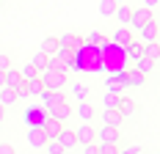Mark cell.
I'll list each match as a JSON object with an SVG mask.
<instances>
[{
  "mask_svg": "<svg viewBox=\"0 0 160 154\" xmlns=\"http://www.w3.org/2000/svg\"><path fill=\"white\" fill-rule=\"evenodd\" d=\"M36 77L44 83V88H50V91H64V85L69 83V72L66 69H50V66L39 69Z\"/></svg>",
  "mask_w": 160,
  "mask_h": 154,
  "instance_id": "cell-1",
  "label": "cell"
},
{
  "mask_svg": "<svg viewBox=\"0 0 160 154\" xmlns=\"http://www.w3.org/2000/svg\"><path fill=\"white\" fill-rule=\"evenodd\" d=\"M149 19H158V14H155V11H152V8H146V6H138V8H130V22H127V28L130 31H141V28H144L146 22H149Z\"/></svg>",
  "mask_w": 160,
  "mask_h": 154,
  "instance_id": "cell-2",
  "label": "cell"
},
{
  "mask_svg": "<svg viewBox=\"0 0 160 154\" xmlns=\"http://www.w3.org/2000/svg\"><path fill=\"white\" fill-rule=\"evenodd\" d=\"M47 118V108L44 105H31V108L25 110V124L28 127H42Z\"/></svg>",
  "mask_w": 160,
  "mask_h": 154,
  "instance_id": "cell-3",
  "label": "cell"
},
{
  "mask_svg": "<svg viewBox=\"0 0 160 154\" xmlns=\"http://www.w3.org/2000/svg\"><path fill=\"white\" fill-rule=\"evenodd\" d=\"M75 138H78V146H86V143H97V129L91 127V121H83L75 129Z\"/></svg>",
  "mask_w": 160,
  "mask_h": 154,
  "instance_id": "cell-4",
  "label": "cell"
},
{
  "mask_svg": "<svg viewBox=\"0 0 160 154\" xmlns=\"http://www.w3.org/2000/svg\"><path fill=\"white\" fill-rule=\"evenodd\" d=\"M44 143H47L44 129H42V127H31V129H28V146H31L33 152H42V149H44Z\"/></svg>",
  "mask_w": 160,
  "mask_h": 154,
  "instance_id": "cell-5",
  "label": "cell"
},
{
  "mask_svg": "<svg viewBox=\"0 0 160 154\" xmlns=\"http://www.w3.org/2000/svg\"><path fill=\"white\" fill-rule=\"evenodd\" d=\"M55 138H58V143L64 146V152H75V146H78V138H75V129H66V127H61V132H58Z\"/></svg>",
  "mask_w": 160,
  "mask_h": 154,
  "instance_id": "cell-6",
  "label": "cell"
},
{
  "mask_svg": "<svg viewBox=\"0 0 160 154\" xmlns=\"http://www.w3.org/2000/svg\"><path fill=\"white\" fill-rule=\"evenodd\" d=\"M119 138H122L119 127H108V124H102V129H97V140H105V143H119Z\"/></svg>",
  "mask_w": 160,
  "mask_h": 154,
  "instance_id": "cell-7",
  "label": "cell"
},
{
  "mask_svg": "<svg viewBox=\"0 0 160 154\" xmlns=\"http://www.w3.org/2000/svg\"><path fill=\"white\" fill-rule=\"evenodd\" d=\"M47 116L58 118V121H66L72 116V108H69V102H58V105H50L47 108Z\"/></svg>",
  "mask_w": 160,
  "mask_h": 154,
  "instance_id": "cell-8",
  "label": "cell"
},
{
  "mask_svg": "<svg viewBox=\"0 0 160 154\" xmlns=\"http://www.w3.org/2000/svg\"><path fill=\"white\" fill-rule=\"evenodd\" d=\"M111 41H116V44H119V47H127L130 41H132V31H130L127 25H119V28L113 31Z\"/></svg>",
  "mask_w": 160,
  "mask_h": 154,
  "instance_id": "cell-9",
  "label": "cell"
},
{
  "mask_svg": "<svg viewBox=\"0 0 160 154\" xmlns=\"http://www.w3.org/2000/svg\"><path fill=\"white\" fill-rule=\"evenodd\" d=\"M17 102H19V99H17V91H14V88H11V85H0V105L8 110V108H14Z\"/></svg>",
  "mask_w": 160,
  "mask_h": 154,
  "instance_id": "cell-10",
  "label": "cell"
},
{
  "mask_svg": "<svg viewBox=\"0 0 160 154\" xmlns=\"http://www.w3.org/2000/svg\"><path fill=\"white\" fill-rule=\"evenodd\" d=\"M116 110L122 113V118H130V116H135V113H138V105H135L132 99H127V96H119V105H116Z\"/></svg>",
  "mask_w": 160,
  "mask_h": 154,
  "instance_id": "cell-11",
  "label": "cell"
},
{
  "mask_svg": "<svg viewBox=\"0 0 160 154\" xmlns=\"http://www.w3.org/2000/svg\"><path fill=\"white\" fill-rule=\"evenodd\" d=\"M61 127H64V121H58V118H52V116H47V118H44V124H42V129H44L47 140L55 138V135L61 132Z\"/></svg>",
  "mask_w": 160,
  "mask_h": 154,
  "instance_id": "cell-12",
  "label": "cell"
},
{
  "mask_svg": "<svg viewBox=\"0 0 160 154\" xmlns=\"http://www.w3.org/2000/svg\"><path fill=\"white\" fill-rule=\"evenodd\" d=\"M122 121H124V118H122V113L116 108H105L102 110V124H108V127H122Z\"/></svg>",
  "mask_w": 160,
  "mask_h": 154,
  "instance_id": "cell-13",
  "label": "cell"
},
{
  "mask_svg": "<svg viewBox=\"0 0 160 154\" xmlns=\"http://www.w3.org/2000/svg\"><path fill=\"white\" fill-rule=\"evenodd\" d=\"M138 33H141V41H158V19H149Z\"/></svg>",
  "mask_w": 160,
  "mask_h": 154,
  "instance_id": "cell-14",
  "label": "cell"
},
{
  "mask_svg": "<svg viewBox=\"0 0 160 154\" xmlns=\"http://www.w3.org/2000/svg\"><path fill=\"white\" fill-rule=\"evenodd\" d=\"M19 83H22V75H19V69L8 66V69L3 72V85H11V88H17Z\"/></svg>",
  "mask_w": 160,
  "mask_h": 154,
  "instance_id": "cell-15",
  "label": "cell"
},
{
  "mask_svg": "<svg viewBox=\"0 0 160 154\" xmlns=\"http://www.w3.org/2000/svg\"><path fill=\"white\" fill-rule=\"evenodd\" d=\"M124 80H127V85H135V88L146 85V75H144V72H138V69H130V72H124Z\"/></svg>",
  "mask_w": 160,
  "mask_h": 154,
  "instance_id": "cell-16",
  "label": "cell"
},
{
  "mask_svg": "<svg viewBox=\"0 0 160 154\" xmlns=\"http://www.w3.org/2000/svg\"><path fill=\"white\" fill-rule=\"evenodd\" d=\"M124 88H130V85H127V80H124V72H119V77H111V80H108V91L122 94Z\"/></svg>",
  "mask_w": 160,
  "mask_h": 154,
  "instance_id": "cell-17",
  "label": "cell"
},
{
  "mask_svg": "<svg viewBox=\"0 0 160 154\" xmlns=\"http://www.w3.org/2000/svg\"><path fill=\"white\" fill-rule=\"evenodd\" d=\"M132 69H138V72L149 75V72L155 69V61H149V58H144V55H141V58H135V61H132Z\"/></svg>",
  "mask_w": 160,
  "mask_h": 154,
  "instance_id": "cell-18",
  "label": "cell"
},
{
  "mask_svg": "<svg viewBox=\"0 0 160 154\" xmlns=\"http://www.w3.org/2000/svg\"><path fill=\"white\" fill-rule=\"evenodd\" d=\"M42 154H66L64 146L58 143V138H50L47 143H44V149H42Z\"/></svg>",
  "mask_w": 160,
  "mask_h": 154,
  "instance_id": "cell-19",
  "label": "cell"
},
{
  "mask_svg": "<svg viewBox=\"0 0 160 154\" xmlns=\"http://www.w3.org/2000/svg\"><path fill=\"white\" fill-rule=\"evenodd\" d=\"M78 116H80V121H91V118H94V108L83 99V102L78 105Z\"/></svg>",
  "mask_w": 160,
  "mask_h": 154,
  "instance_id": "cell-20",
  "label": "cell"
},
{
  "mask_svg": "<svg viewBox=\"0 0 160 154\" xmlns=\"http://www.w3.org/2000/svg\"><path fill=\"white\" fill-rule=\"evenodd\" d=\"M25 88H28V96H39V94L44 91V83L36 77V80H25Z\"/></svg>",
  "mask_w": 160,
  "mask_h": 154,
  "instance_id": "cell-21",
  "label": "cell"
},
{
  "mask_svg": "<svg viewBox=\"0 0 160 154\" xmlns=\"http://www.w3.org/2000/svg\"><path fill=\"white\" fill-rule=\"evenodd\" d=\"M158 52H160L158 41H144V58H149V61L158 63Z\"/></svg>",
  "mask_w": 160,
  "mask_h": 154,
  "instance_id": "cell-22",
  "label": "cell"
},
{
  "mask_svg": "<svg viewBox=\"0 0 160 154\" xmlns=\"http://www.w3.org/2000/svg\"><path fill=\"white\" fill-rule=\"evenodd\" d=\"M113 17L119 19V25H127V22H130V8L124 6V3H119V6H116V11H113Z\"/></svg>",
  "mask_w": 160,
  "mask_h": 154,
  "instance_id": "cell-23",
  "label": "cell"
},
{
  "mask_svg": "<svg viewBox=\"0 0 160 154\" xmlns=\"http://www.w3.org/2000/svg\"><path fill=\"white\" fill-rule=\"evenodd\" d=\"M39 50H42L44 55H52V52L58 50V39H55V36H47V39L42 41V47H39Z\"/></svg>",
  "mask_w": 160,
  "mask_h": 154,
  "instance_id": "cell-24",
  "label": "cell"
},
{
  "mask_svg": "<svg viewBox=\"0 0 160 154\" xmlns=\"http://www.w3.org/2000/svg\"><path fill=\"white\" fill-rule=\"evenodd\" d=\"M72 96H75L78 102L88 99V85H86V83H75V85H72Z\"/></svg>",
  "mask_w": 160,
  "mask_h": 154,
  "instance_id": "cell-25",
  "label": "cell"
},
{
  "mask_svg": "<svg viewBox=\"0 0 160 154\" xmlns=\"http://www.w3.org/2000/svg\"><path fill=\"white\" fill-rule=\"evenodd\" d=\"M116 0H99V14L102 17H113V11H116Z\"/></svg>",
  "mask_w": 160,
  "mask_h": 154,
  "instance_id": "cell-26",
  "label": "cell"
},
{
  "mask_svg": "<svg viewBox=\"0 0 160 154\" xmlns=\"http://www.w3.org/2000/svg\"><path fill=\"white\" fill-rule=\"evenodd\" d=\"M97 152H99V154H119V143H105V140H97Z\"/></svg>",
  "mask_w": 160,
  "mask_h": 154,
  "instance_id": "cell-27",
  "label": "cell"
},
{
  "mask_svg": "<svg viewBox=\"0 0 160 154\" xmlns=\"http://www.w3.org/2000/svg\"><path fill=\"white\" fill-rule=\"evenodd\" d=\"M19 75H22V80H36V75H39V69H36V66H33V63L28 61L25 66H22V69H19Z\"/></svg>",
  "mask_w": 160,
  "mask_h": 154,
  "instance_id": "cell-28",
  "label": "cell"
},
{
  "mask_svg": "<svg viewBox=\"0 0 160 154\" xmlns=\"http://www.w3.org/2000/svg\"><path fill=\"white\" fill-rule=\"evenodd\" d=\"M47 61H50V55H44L42 50H39V52H36V55L31 58V63L36 66V69H44V66H47Z\"/></svg>",
  "mask_w": 160,
  "mask_h": 154,
  "instance_id": "cell-29",
  "label": "cell"
},
{
  "mask_svg": "<svg viewBox=\"0 0 160 154\" xmlns=\"http://www.w3.org/2000/svg\"><path fill=\"white\" fill-rule=\"evenodd\" d=\"M86 41H91V44H97V47H99V44H105V41H108V36H102L99 31H91L88 36H86Z\"/></svg>",
  "mask_w": 160,
  "mask_h": 154,
  "instance_id": "cell-30",
  "label": "cell"
},
{
  "mask_svg": "<svg viewBox=\"0 0 160 154\" xmlns=\"http://www.w3.org/2000/svg\"><path fill=\"white\" fill-rule=\"evenodd\" d=\"M119 96H122V94L108 91V94H105V99H102V105H105V108H116V105H119Z\"/></svg>",
  "mask_w": 160,
  "mask_h": 154,
  "instance_id": "cell-31",
  "label": "cell"
},
{
  "mask_svg": "<svg viewBox=\"0 0 160 154\" xmlns=\"http://www.w3.org/2000/svg\"><path fill=\"white\" fill-rule=\"evenodd\" d=\"M119 154H144V152H141V146L130 143V146H124V149H119Z\"/></svg>",
  "mask_w": 160,
  "mask_h": 154,
  "instance_id": "cell-32",
  "label": "cell"
},
{
  "mask_svg": "<svg viewBox=\"0 0 160 154\" xmlns=\"http://www.w3.org/2000/svg\"><path fill=\"white\" fill-rule=\"evenodd\" d=\"M8 66H11V58H8L6 52H0V72H6Z\"/></svg>",
  "mask_w": 160,
  "mask_h": 154,
  "instance_id": "cell-33",
  "label": "cell"
},
{
  "mask_svg": "<svg viewBox=\"0 0 160 154\" xmlns=\"http://www.w3.org/2000/svg\"><path fill=\"white\" fill-rule=\"evenodd\" d=\"M83 154H99L97 152V143H86V146H83Z\"/></svg>",
  "mask_w": 160,
  "mask_h": 154,
  "instance_id": "cell-34",
  "label": "cell"
},
{
  "mask_svg": "<svg viewBox=\"0 0 160 154\" xmlns=\"http://www.w3.org/2000/svg\"><path fill=\"white\" fill-rule=\"evenodd\" d=\"M158 3H160V0H141V6H146V8H152V11L158 8Z\"/></svg>",
  "mask_w": 160,
  "mask_h": 154,
  "instance_id": "cell-35",
  "label": "cell"
},
{
  "mask_svg": "<svg viewBox=\"0 0 160 154\" xmlns=\"http://www.w3.org/2000/svg\"><path fill=\"white\" fill-rule=\"evenodd\" d=\"M0 154H14V146H8V143H0Z\"/></svg>",
  "mask_w": 160,
  "mask_h": 154,
  "instance_id": "cell-36",
  "label": "cell"
},
{
  "mask_svg": "<svg viewBox=\"0 0 160 154\" xmlns=\"http://www.w3.org/2000/svg\"><path fill=\"white\" fill-rule=\"evenodd\" d=\"M6 113H8V110H6V108H3V105H0V124L6 121Z\"/></svg>",
  "mask_w": 160,
  "mask_h": 154,
  "instance_id": "cell-37",
  "label": "cell"
},
{
  "mask_svg": "<svg viewBox=\"0 0 160 154\" xmlns=\"http://www.w3.org/2000/svg\"><path fill=\"white\" fill-rule=\"evenodd\" d=\"M0 85H3V72H0Z\"/></svg>",
  "mask_w": 160,
  "mask_h": 154,
  "instance_id": "cell-38",
  "label": "cell"
},
{
  "mask_svg": "<svg viewBox=\"0 0 160 154\" xmlns=\"http://www.w3.org/2000/svg\"><path fill=\"white\" fill-rule=\"evenodd\" d=\"M116 3H127V0H116Z\"/></svg>",
  "mask_w": 160,
  "mask_h": 154,
  "instance_id": "cell-39",
  "label": "cell"
},
{
  "mask_svg": "<svg viewBox=\"0 0 160 154\" xmlns=\"http://www.w3.org/2000/svg\"><path fill=\"white\" fill-rule=\"evenodd\" d=\"M36 154H42V152H36Z\"/></svg>",
  "mask_w": 160,
  "mask_h": 154,
  "instance_id": "cell-40",
  "label": "cell"
},
{
  "mask_svg": "<svg viewBox=\"0 0 160 154\" xmlns=\"http://www.w3.org/2000/svg\"><path fill=\"white\" fill-rule=\"evenodd\" d=\"M0 3H3V0H0Z\"/></svg>",
  "mask_w": 160,
  "mask_h": 154,
  "instance_id": "cell-41",
  "label": "cell"
}]
</instances>
